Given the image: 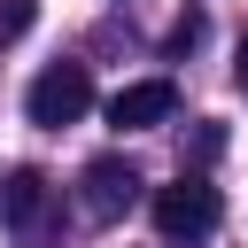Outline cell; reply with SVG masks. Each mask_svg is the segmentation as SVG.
I'll list each match as a JSON object with an SVG mask.
<instances>
[{
	"instance_id": "cell-7",
	"label": "cell",
	"mask_w": 248,
	"mask_h": 248,
	"mask_svg": "<svg viewBox=\"0 0 248 248\" xmlns=\"http://www.w3.org/2000/svg\"><path fill=\"white\" fill-rule=\"evenodd\" d=\"M194 39H202V16H178V23H170V39H163V46H170V54H186V46H194Z\"/></svg>"
},
{
	"instance_id": "cell-5",
	"label": "cell",
	"mask_w": 248,
	"mask_h": 248,
	"mask_svg": "<svg viewBox=\"0 0 248 248\" xmlns=\"http://www.w3.org/2000/svg\"><path fill=\"white\" fill-rule=\"evenodd\" d=\"M39 209H46V178H39V170H8V186H0V217H8V225H31Z\"/></svg>"
},
{
	"instance_id": "cell-8",
	"label": "cell",
	"mask_w": 248,
	"mask_h": 248,
	"mask_svg": "<svg viewBox=\"0 0 248 248\" xmlns=\"http://www.w3.org/2000/svg\"><path fill=\"white\" fill-rule=\"evenodd\" d=\"M232 78H240V85H248V39H240V62H232Z\"/></svg>"
},
{
	"instance_id": "cell-6",
	"label": "cell",
	"mask_w": 248,
	"mask_h": 248,
	"mask_svg": "<svg viewBox=\"0 0 248 248\" xmlns=\"http://www.w3.org/2000/svg\"><path fill=\"white\" fill-rule=\"evenodd\" d=\"M16 31H31V0H0V39H16Z\"/></svg>"
},
{
	"instance_id": "cell-4",
	"label": "cell",
	"mask_w": 248,
	"mask_h": 248,
	"mask_svg": "<svg viewBox=\"0 0 248 248\" xmlns=\"http://www.w3.org/2000/svg\"><path fill=\"white\" fill-rule=\"evenodd\" d=\"M78 186H85V217H101V225H108V217H124V209L140 202V170H132L124 155L85 163V178H78Z\"/></svg>"
},
{
	"instance_id": "cell-1",
	"label": "cell",
	"mask_w": 248,
	"mask_h": 248,
	"mask_svg": "<svg viewBox=\"0 0 248 248\" xmlns=\"http://www.w3.org/2000/svg\"><path fill=\"white\" fill-rule=\"evenodd\" d=\"M85 108H93V70H85V62H46V70L31 78V93H23V116H31L39 132L78 124Z\"/></svg>"
},
{
	"instance_id": "cell-3",
	"label": "cell",
	"mask_w": 248,
	"mask_h": 248,
	"mask_svg": "<svg viewBox=\"0 0 248 248\" xmlns=\"http://www.w3.org/2000/svg\"><path fill=\"white\" fill-rule=\"evenodd\" d=\"M178 116V85L170 78H140V85H116L108 93V124L116 132H155Z\"/></svg>"
},
{
	"instance_id": "cell-2",
	"label": "cell",
	"mask_w": 248,
	"mask_h": 248,
	"mask_svg": "<svg viewBox=\"0 0 248 248\" xmlns=\"http://www.w3.org/2000/svg\"><path fill=\"white\" fill-rule=\"evenodd\" d=\"M147 209H155V232H163V240H202V232H217V217H225L217 186L194 178V170H178L170 186H155Z\"/></svg>"
}]
</instances>
